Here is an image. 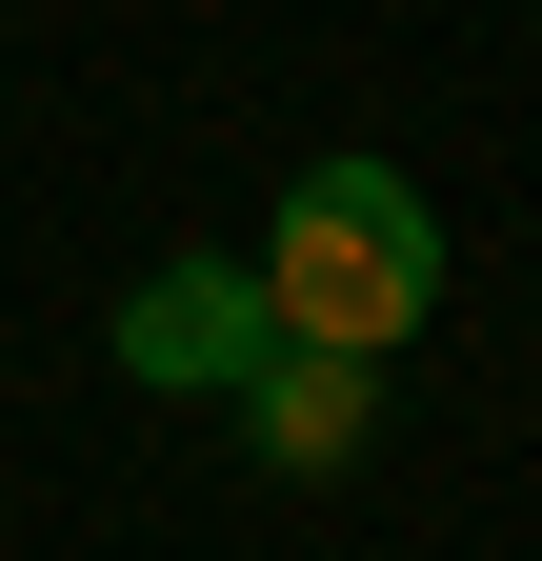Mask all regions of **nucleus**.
Segmentation results:
<instances>
[{"mask_svg":"<svg viewBox=\"0 0 542 561\" xmlns=\"http://www.w3.org/2000/svg\"><path fill=\"white\" fill-rule=\"evenodd\" d=\"M241 280H261V321H282L302 362H402V341L442 321V221H422L402 161H302Z\"/></svg>","mask_w":542,"mask_h":561,"instance_id":"obj_1","label":"nucleus"},{"mask_svg":"<svg viewBox=\"0 0 542 561\" xmlns=\"http://www.w3.org/2000/svg\"><path fill=\"white\" fill-rule=\"evenodd\" d=\"M121 381L142 401H261V362H282V321H261V280L241 261H161V280H121Z\"/></svg>","mask_w":542,"mask_h":561,"instance_id":"obj_2","label":"nucleus"},{"mask_svg":"<svg viewBox=\"0 0 542 561\" xmlns=\"http://www.w3.org/2000/svg\"><path fill=\"white\" fill-rule=\"evenodd\" d=\"M241 442L282 461V481H342V461L382 442V362H302V341H282V362H261V401H241Z\"/></svg>","mask_w":542,"mask_h":561,"instance_id":"obj_3","label":"nucleus"}]
</instances>
